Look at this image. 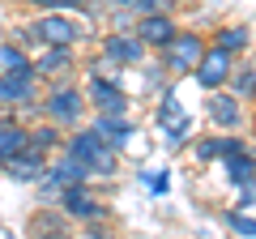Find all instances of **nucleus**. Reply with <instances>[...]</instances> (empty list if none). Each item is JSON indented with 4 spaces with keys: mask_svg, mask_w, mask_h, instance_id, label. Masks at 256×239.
Here are the masks:
<instances>
[{
    "mask_svg": "<svg viewBox=\"0 0 256 239\" xmlns=\"http://www.w3.org/2000/svg\"><path fill=\"white\" fill-rule=\"evenodd\" d=\"M158 124H162V132L171 141H184L192 132V120H188V111L180 107V98H175V94H166L162 98V111H158Z\"/></svg>",
    "mask_w": 256,
    "mask_h": 239,
    "instance_id": "6",
    "label": "nucleus"
},
{
    "mask_svg": "<svg viewBox=\"0 0 256 239\" xmlns=\"http://www.w3.org/2000/svg\"><path fill=\"white\" fill-rule=\"evenodd\" d=\"M141 52H146L141 38H128V34H111L107 38V56H111V60H120V64H137Z\"/></svg>",
    "mask_w": 256,
    "mask_h": 239,
    "instance_id": "13",
    "label": "nucleus"
},
{
    "mask_svg": "<svg viewBox=\"0 0 256 239\" xmlns=\"http://www.w3.org/2000/svg\"><path fill=\"white\" fill-rule=\"evenodd\" d=\"M0 102H4V107L34 102V68H18V73L0 77Z\"/></svg>",
    "mask_w": 256,
    "mask_h": 239,
    "instance_id": "4",
    "label": "nucleus"
},
{
    "mask_svg": "<svg viewBox=\"0 0 256 239\" xmlns=\"http://www.w3.org/2000/svg\"><path fill=\"white\" fill-rule=\"evenodd\" d=\"M230 226H235L239 230V235H248V239H256V218H244V214H230Z\"/></svg>",
    "mask_w": 256,
    "mask_h": 239,
    "instance_id": "21",
    "label": "nucleus"
},
{
    "mask_svg": "<svg viewBox=\"0 0 256 239\" xmlns=\"http://www.w3.org/2000/svg\"><path fill=\"white\" fill-rule=\"evenodd\" d=\"M244 43H248V30H244V26H230L226 34H222V43H218V47H226V52H239Z\"/></svg>",
    "mask_w": 256,
    "mask_h": 239,
    "instance_id": "20",
    "label": "nucleus"
},
{
    "mask_svg": "<svg viewBox=\"0 0 256 239\" xmlns=\"http://www.w3.org/2000/svg\"><path fill=\"white\" fill-rule=\"evenodd\" d=\"M68 158H77L86 171H98V175H111V171H116V150H111L94 128H90V132H77V137L68 141Z\"/></svg>",
    "mask_w": 256,
    "mask_h": 239,
    "instance_id": "1",
    "label": "nucleus"
},
{
    "mask_svg": "<svg viewBox=\"0 0 256 239\" xmlns=\"http://www.w3.org/2000/svg\"><path fill=\"white\" fill-rule=\"evenodd\" d=\"M146 184L154 188V192H162V188H166V175H146Z\"/></svg>",
    "mask_w": 256,
    "mask_h": 239,
    "instance_id": "25",
    "label": "nucleus"
},
{
    "mask_svg": "<svg viewBox=\"0 0 256 239\" xmlns=\"http://www.w3.org/2000/svg\"><path fill=\"white\" fill-rule=\"evenodd\" d=\"M34 34L43 38L47 47H73L77 34H82V26H77L73 18H60V13H47V18H38Z\"/></svg>",
    "mask_w": 256,
    "mask_h": 239,
    "instance_id": "3",
    "label": "nucleus"
},
{
    "mask_svg": "<svg viewBox=\"0 0 256 239\" xmlns=\"http://www.w3.org/2000/svg\"><path fill=\"white\" fill-rule=\"evenodd\" d=\"M201 56H205V43L196 34H175L166 43V68L171 73H188V68L201 64Z\"/></svg>",
    "mask_w": 256,
    "mask_h": 239,
    "instance_id": "2",
    "label": "nucleus"
},
{
    "mask_svg": "<svg viewBox=\"0 0 256 239\" xmlns=\"http://www.w3.org/2000/svg\"><path fill=\"white\" fill-rule=\"evenodd\" d=\"M94 132H98L107 146H124V141L132 137V124H128V120H120V116H111V111H102L98 124H94Z\"/></svg>",
    "mask_w": 256,
    "mask_h": 239,
    "instance_id": "12",
    "label": "nucleus"
},
{
    "mask_svg": "<svg viewBox=\"0 0 256 239\" xmlns=\"http://www.w3.org/2000/svg\"><path fill=\"white\" fill-rule=\"evenodd\" d=\"M43 107H47V116H52L56 124H73V120L82 116V94L77 90H56Z\"/></svg>",
    "mask_w": 256,
    "mask_h": 239,
    "instance_id": "8",
    "label": "nucleus"
},
{
    "mask_svg": "<svg viewBox=\"0 0 256 239\" xmlns=\"http://www.w3.org/2000/svg\"><path fill=\"white\" fill-rule=\"evenodd\" d=\"M210 116L218 120V124H226V128H230V124L239 120V107H235V98H214V102H210Z\"/></svg>",
    "mask_w": 256,
    "mask_h": 239,
    "instance_id": "16",
    "label": "nucleus"
},
{
    "mask_svg": "<svg viewBox=\"0 0 256 239\" xmlns=\"http://www.w3.org/2000/svg\"><path fill=\"white\" fill-rule=\"evenodd\" d=\"M137 38L141 43H154V47H166L175 38V26H171V18H162V13H146L141 26H137Z\"/></svg>",
    "mask_w": 256,
    "mask_h": 239,
    "instance_id": "10",
    "label": "nucleus"
},
{
    "mask_svg": "<svg viewBox=\"0 0 256 239\" xmlns=\"http://www.w3.org/2000/svg\"><path fill=\"white\" fill-rule=\"evenodd\" d=\"M30 4H38V9H47V13H60V9L82 13V9H86V0H30Z\"/></svg>",
    "mask_w": 256,
    "mask_h": 239,
    "instance_id": "18",
    "label": "nucleus"
},
{
    "mask_svg": "<svg viewBox=\"0 0 256 239\" xmlns=\"http://www.w3.org/2000/svg\"><path fill=\"white\" fill-rule=\"evenodd\" d=\"M90 98L98 102L102 111H111V116H116V111L124 107V94H120V86L102 82V77H90Z\"/></svg>",
    "mask_w": 256,
    "mask_h": 239,
    "instance_id": "14",
    "label": "nucleus"
},
{
    "mask_svg": "<svg viewBox=\"0 0 256 239\" xmlns=\"http://www.w3.org/2000/svg\"><path fill=\"white\" fill-rule=\"evenodd\" d=\"M111 4H132V0H111Z\"/></svg>",
    "mask_w": 256,
    "mask_h": 239,
    "instance_id": "26",
    "label": "nucleus"
},
{
    "mask_svg": "<svg viewBox=\"0 0 256 239\" xmlns=\"http://www.w3.org/2000/svg\"><path fill=\"white\" fill-rule=\"evenodd\" d=\"M68 60H73V56H68V47H47L43 56H38V73H60V68H68Z\"/></svg>",
    "mask_w": 256,
    "mask_h": 239,
    "instance_id": "15",
    "label": "nucleus"
},
{
    "mask_svg": "<svg viewBox=\"0 0 256 239\" xmlns=\"http://www.w3.org/2000/svg\"><path fill=\"white\" fill-rule=\"evenodd\" d=\"M196 154H201V158H214V154H222V141H201V146H196Z\"/></svg>",
    "mask_w": 256,
    "mask_h": 239,
    "instance_id": "23",
    "label": "nucleus"
},
{
    "mask_svg": "<svg viewBox=\"0 0 256 239\" xmlns=\"http://www.w3.org/2000/svg\"><path fill=\"white\" fill-rule=\"evenodd\" d=\"M22 150H30V132H26V128H18L13 120H0V162L18 158Z\"/></svg>",
    "mask_w": 256,
    "mask_h": 239,
    "instance_id": "11",
    "label": "nucleus"
},
{
    "mask_svg": "<svg viewBox=\"0 0 256 239\" xmlns=\"http://www.w3.org/2000/svg\"><path fill=\"white\" fill-rule=\"evenodd\" d=\"M230 77V52L226 47H214V52L201 56V64H196V82L205 86V90H214V86H222Z\"/></svg>",
    "mask_w": 256,
    "mask_h": 239,
    "instance_id": "5",
    "label": "nucleus"
},
{
    "mask_svg": "<svg viewBox=\"0 0 256 239\" xmlns=\"http://www.w3.org/2000/svg\"><path fill=\"white\" fill-rule=\"evenodd\" d=\"M132 4H137L141 13H158V4H162V0H132Z\"/></svg>",
    "mask_w": 256,
    "mask_h": 239,
    "instance_id": "24",
    "label": "nucleus"
},
{
    "mask_svg": "<svg viewBox=\"0 0 256 239\" xmlns=\"http://www.w3.org/2000/svg\"><path fill=\"white\" fill-rule=\"evenodd\" d=\"M30 146H34V150L56 146V128H38V132H30Z\"/></svg>",
    "mask_w": 256,
    "mask_h": 239,
    "instance_id": "22",
    "label": "nucleus"
},
{
    "mask_svg": "<svg viewBox=\"0 0 256 239\" xmlns=\"http://www.w3.org/2000/svg\"><path fill=\"white\" fill-rule=\"evenodd\" d=\"M64 214H68V218H86V222H94V218H102V205L94 201L90 192H86L82 184H73V188H64Z\"/></svg>",
    "mask_w": 256,
    "mask_h": 239,
    "instance_id": "7",
    "label": "nucleus"
},
{
    "mask_svg": "<svg viewBox=\"0 0 256 239\" xmlns=\"http://www.w3.org/2000/svg\"><path fill=\"white\" fill-rule=\"evenodd\" d=\"M226 171H230V180H252L256 166H252V158H248V154H239V150H235V154H226Z\"/></svg>",
    "mask_w": 256,
    "mask_h": 239,
    "instance_id": "17",
    "label": "nucleus"
},
{
    "mask_svg": "<svg viewBox=\"0 0 256 239\" xmlns=\"http://www.w3.org/2000/svg\"><path fill=\"white\" fill-rule=\"evenodd\" d=\"M0 64L9 68V73H18V68H26V56L18 47H0Z\"/></svg>",
    "mask_w": 256,
    "mask_h": 239,
    "instance_id": "19",
    "label": "nucleus"
},
{
    "mask_svg": "<svg viewBox=\"0 0 256 239\" xmlns=\"http://www.w3.org/2000/svg\"><path fill=\"white\" fill-rule=\"evenodd\" d=\"M4 171H9V180H22V184H30V180H38L43 175V150H22L18 158H9L4 162Z\"/></svg>",
    "mask_w": 256,
    "mask_h": 239,
    "instance_id": "9",
    "label": "nucleus"
}]
</instances>
